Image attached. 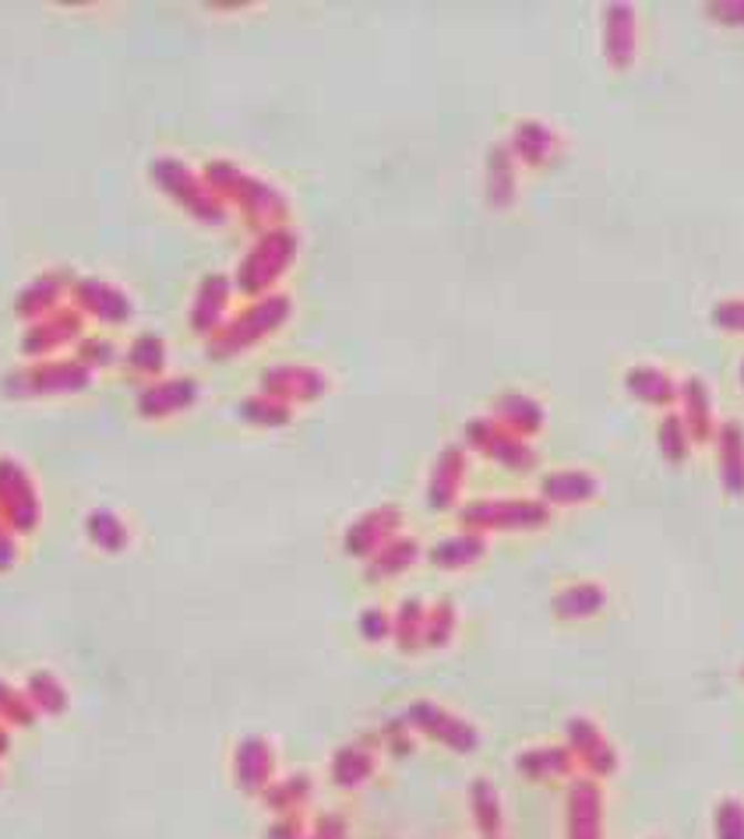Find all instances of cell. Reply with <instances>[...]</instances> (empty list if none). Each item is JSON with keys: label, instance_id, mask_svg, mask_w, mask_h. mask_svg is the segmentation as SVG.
I'll return each instance as SVG.
<instances>
[{"label": "cell", "instance_id": "obj_9", "mask_svg": "<svg viewBox=\"0 0 744 839\" xmlns=\"http://www.w3.org/2000/svg\"><path fill=\"white\" fill-rule=\"evenodd\" d=\"M74 308H79L85 318L103 321V325H127L131 314H135V303L121 290L117 282L100 279V276H82L71 286Z\"/></svg>", "mask_w": 744, "mask_h": 839}, {"label": "cell", "instance_id": "obj_40", "mask_svg": "<svg viewBox=\"0 0 744 839\" xmlns=\"http://www.w3.org/2000/svg\"><path fill=\"white\" fill-rule=\"evenodd\" d=\"M18 561V543H14V529L4 522V515H0V571H8L11 564Z\"/></svg>", "mask_w": 744, "mask_h": 839}, {"label": "cell", "instance_id": "obj_27", "mask_svg": "<svg viewBox=\"0 0 744 839\" xmlns=\"http://www.w3.org/2000/svg\"><path fill=\"white\" fill-rule=\"evenodd\" d=\"M469 811H473V822L476 829L484 832V839L490 836H502V797L494 790L487 779H473L469 787Z\"/></svg>", "mask_w": 744, "mask_h": 839}, {"label": "cell", "instance_id": "obj_10", "mask_svg": "<svg viewBox=\"0 0 744 839\" xmlns=\"http://www.w3.org/2000/svg\"><path fill=\"white\" fill-rule=\"evenodd\" d=\"M85 314L79 308H56L46 318L32 321L29 332L22 335V353L32 360H46L56 350L71 346V342H82L85 335Z\"/></svg>", "mask_w": 744, "mask_h": 839}, {"label": "cell", "instance_id": "obj_23", "mask_svg": "<svg viewBox=\"0 0 744 839\" xmlns=\"http://www.w3.org/2000/svg\"><path fill=\"white\" fill-rule=\"evenodd\" d=\"M416 558H420L416 540L395 537V540H389L385 547H381L374 558H368V576L374 582L378 579H395V576H403V571H410L416 564Z\"/></svg>", "mask_w": 744, "mask_h": 839}, {"label": "cell", "instance_id": "obj_14", "mask_svg": "<svg viewBox=\"0 0 744 839\" xmlns=\"http://www.w3.org/2000/svg\"><path fill=\"white\" fill-rule=\"evenodd\" d=\"M74 286V276L68 269H50V272H40L35 276L22 293H18L14 300V311L18 318H29V321H40L46 318L50 311L64 308V297L71 293Z\"/></svg>", "mask_w": 744, "mask_h": 839}, {"label": "cell", "instance_id": "obj_21", "mask_svg": "<svg viewBox=\"0 0 744 839\" xmlns=\"http://www.w3.org/2000/svg\"><path fill=\"white\" fill-rule=\"evenodd\" d=\"M85 532H89V543L95 550H103V555H124V550L131 547L127 522L110 508H95L85 522Z\"/></svg>", "mask_w": 744, "mask_h": 839}, {"label": "cell", "instance_id": "obj_35", "mask_svg": "<svg viewBox=\"0 0 744 839\" xmlns=\"http://www.w3.org/2000/svg\"><path fill=\"white\" fill-rule=\"evenodd\" d=\"M597 607H600V593L597 589H589V586L568 589V593L558 597V614L561 618H589Z\"/></svg>", "mask_w": 744, "mask_h": 839}, {"label": "cell", "instance_id": "obj_39", "mask_svg": "<svg viewBox=\"0 0 744 839\" xmlns=\"http://www.w3.org/2000/svg\"><path fill=\"white\" fill-rule=\"evenodd\" d=\"M265 839H308V829H303L300 815H279L269 832H265Z\"/></svg>", "mask_w": 744, "mask_h": 839}, {"label": "cell", "instance_id": "obj_41", "mask_svg": "<svg viewBox=\"0 0 744 839\" xmlns=\"http://www.w3.org/2000/svg\"><path fill=\"white\" fill-rule=\"evenodd\" d=\"M385 740H389V748H392L395 755H406V752H410V723H389V727H385Z\"/></svg>", "mask_w": 744, "mask_h": 839}, {"label": "cell", "instance_id": "obj_15", "mask_svg": "<svg viewBox=\"0 0 744 839\" xmlns=\"http://www.w3.org/2000/svg\"><path fill=\"white\" fill-rule=\"evenodd\" d=\"M226 303H230V279L219 276V272H208L198 290L195 300H190V329L202 332V335H213L223 325V314H226Z\"/></svg>", "mask_w": 744, "mask_h": 839}, {"label": "cell", "instance_id": "obj_43", "mask_svg": "<svg viewBox=\"0 0 744 839\" xmlns=\"http://www.w3.org/2000/svg\"><path fill=\"white\" fill-rule=\"evenodd\" d=\"M490 839H502V836H490Z\"/></svg>", "mask_w": 744, "mask_h": 839}, {"label": "cell", "instance_id": "obj_1", "mask_svg": "<svg viewBox=\"0 0 744 839\" xmlns=\"http://www.w3.org/2000/svg\"><path fill=\"white\" fill-rule=\"evenodd\" d=\"M148 177L156 184L166 198H174L190 219L219 226L226 222V208L223 201L213 195V187L205 184V177H198L184 159L177 156H156L148 163Z\"/></svg>", "mask_w": 744, "mask_h": 839}, {"label": "cell", "instance_id": "obj_25", "mask_svg": "<svg viewBox=\"0 0 744 839\" xmlns=\"http://www.w3.org/2000/svg\"><path fill=\"white\" fill-rule=\"evenodd\" d=\"M311 794H314L311 776L297 773V776H286V779H272V787L261 794V800H265V808L276 811V815H297L311 800Z\"/></svg>", "mask_w": 744, "mask_h": 839}, {"label": "cell", "instance_id": "obj_12", "mask_svg": "<svg viewBox=\"0 0 744 839\" xmlns=\"http://www.w3.org/2000/svg\"><path fill=\"white\" fill-rule=\"evenodd\" d=\"M234 779L240 794L261 797L276 779V752L265 737H244L234 752Z\"/></svg>", "mask_w": 744, "mask_h": 839}, {"label": "cell", "instance_id": "obj_7", "mask_svg": "<svg viewBox=\"0 0 744 839\" xmlns=\"http://www.w3.org/2000/svg\"><path fill=\"white\" fill-rule=\"evenodd\" d=\"M0 515L14 532H35L43 519L40 490H35L25 466H18L8 455H0Z\"/></svg>", "mask_w": 744, "mask_h": 839}, {"label": "cell", "instance_id": "obj_5", "mask_svg": "<svg viewBox=\"0 0 744 839\" xmlns=\"http://www.w3.org/2000/svg\"><path fill=\"white\" fill-rule=\"evenodd\" d=\"M463 526L469 532H526L547 522V508L526 498H480L463 508Z\"/></svg>", "mask_w": 744, "mask_h": 839}, {"label": "cell", "instance_id": "obj_31", "mask_svg": "<svg viewBox=\"0 0 744 839\" xmlns=\"http://www.w3.org/2000/svg\"><path fill=\"white\" fill-rule=\"evenodd\" d=\"M240 416L247 419V424H258V427H279V424L290 419V406H286L282 398L265 392V395H255V398H244Z\"/></svg>", "mask_w": 744, "mask_h": 839}, {"label": "cell", "instance_id": "obj_16", "mask_svg": "<svg viewBox=\"0 0 744 839\" xmlns=\"http://www.w3.org/2000/svg\"><path fill=\"white\" fill-rule=\"evenodd\" d=\"M568 839H600L603 836V797L600 790L582 779L568 790Z\"/></svg>", "mask_w": 744, "mask_h": 839}, {"label": "cell", "instance_id": "obj_18", "mask_svg": "<svg viewBox=\"0 0 744 839\" xmlns=\"http://www.w3.org/2000/svg\"><path fill=\"white\" fill-rule=\"evenodd\" d=\"M484 550H487V543H484L480 532L466 529V532H455V537H445L442 543H434L427 561L434 568H442V571H459V568H469V564L480 561Z\"/></svg>", "mask_w": 744, "mask_h": 839}, {"label": "cell", "instance_id": "obj_28", "mask_svg": "<svg viewBox=\"0 0 744 839\" xmlns=\"http://www.w3.org/2000/svg\"><path fill=\"white\" fill-rule=\"evenodd\" d=\"M424 624H427V607L420 603L416 597L403 600L392 618V635L399 642V650L403 653H413L424 645Z\"/></svg>", "mask_w": 744, "mask_h": 839}, {"label": "cell", "instance_id": "obj_34", "mask_svg": "<svg viewBox=\"0 0 744 839\" xmlns=\"http://www.w3.org/2000/svg\"><path fill=\"white\" fill-rule=\"evenodd\" d=\"M117 346L106 339V335H85L82 342H79V360L89 367V371H100V367H110V364H117Z\"/></svg>", "mask_w": 744, "mask_h": 839}, {"label": "cell", "instance_id": "obj_32", "mask_svg": "<svg viewBox=\"0 0 744 839\" xmlns=\"http://www.w3.org/2000/svg\"><path fill=\"white\" fill-rule=\"evenodd\" d=\"M35 716L40 713H35L29 695L11 688L8 681H0V723H8V727H32Z\"/></svg>", "mask_w": 744, "mask_h": 839}, {"label": "cell", "instance_id": "obj_19", "mask_svg": "<svg viewBox=\"0 0 744 839\" xmlns=\"http://www.w3.org/2000/svg\"><path fill=\"white\" fill-rule=\"evenodd\" d=\"M374 769H378V755L371 745H347L332 758V784L342 790H356L374 776Z\"/></svg>", "mask_w": 744, "mask_h": 839}, {"label": "cell", "instance_id": "obj_20", "mask_svg": "<svg viewBox=\"0 0 744 839\" xmlns=\"http://www.w3.org/2000/svg\"><path fill=\"white\" fill-rule=\"evenodd\" d=\"M469 442L480 448L484 455H490V459H498V463H505V466H529V452H526V445L519 442V437H512V434H505L502 427H494V424H473L469 427Z\"/></svg>", "mask_w": 744, "mask_h": 839}, {"label": "cell", "instance_id": "obj_24", "mask_svg": "<svg viewBox=\"0 0 744 839\" xmlns=\"http://www.w3.org/2000/svg\"><path fill=\"white\" fill-rule=\"evenodd\" d=\"M166 360H169L166 342H163L156 332H142L138 339H131V346H127V353H124V364H127L131 374L156 377V381H159V374L166 371Z\"/></svg>", "mask_w": 744, "mask_h": 839}, {"label": "cell", "instance_id": "obj_22", "mask_svg": "<svg viewBox=\"0 0 744 839\" xmlns=\"http://www.w3.org/2000/svg\"><path fill=\"white\" fill-rule=\"evenodd\" d=\"M265 389L276 398H314L326 389V377L311 367H276L265 374Z\"/></svg>", "mask_w": 744, "mask_h": 839}, {"label": "cell", "instance_id": "obj_13", "mask_svg": "<svg viewBox=\"0 0 744 839\" xmlns=\"http://www.w3.org/2000/svg\"><path fill=\"white\" fill-rule=\"evenodd\" d=\"M399 526H403V511L395 505H381L347 529V550L353 558H374L381 547L399 537Z\"/></svg>", "mask_w": 744, "mask_h": 839}, {"label": "cell", "instance_id": "obj_26", "mask_svg": "<svg viewBox=\"0 0 744 839\" xmlns=\"http://www.w3.org/2000/svg\"><path fill=\"white\" fill-rule=\"evenodd\" d=\"M25 695L35 705V713H46V716H61V713H68V705H71L64 681L56 677L53 671H35L25 684Z\"/></svg>", "mask_w": 744, "mask_h": 839}, {"label": "cell", "instance_id": "obj_36", "mask_svg": "<svg viewBox=\"0 0 744 839\" xmlns=\"http://www.w3.org/2000/svg\"><path fill=\"white\" fill-rule=\"evenodd\" d=\"M360 632H364L368 642H385L392 635V618L381 607H368L360 614Z\"/></svg>", "mask_w": 744, "mask_h": 839}, {"label": "cell", "instance_id": "obj_6", "mask_svg": "<svg viewBox=\"0 0 744 839\" xmlns=\"http://www.w3.org/2000/svg\"><path fill=\"white\" fill-rule=\"evenodd\" d=\"M297 255V237L290 230H272L265 234L255 247L251 255H247L240 261L237 269V286L244 293H261L269 290V286L290 269V261Z\"/></svg>", "mask_w": 744, "mask_h": 839}, {"label": "cell", "instance_id": "obj_29", "mask_svg": "<svg viewBox=\"0 0 744 839\" xmlns=\"http://www.w3.org/2000/svg\"><path fill=\"white\" fill-rule=\"evenodd\" d=\"M571 769V755L561 748H537V752H523L519 755V773L529 779H550V776H565Z\"/></svg>", "mask_w": 744, "mask_h": 839}, {"label": "cell", "instance_id": "obj_38", "mask_svg": "<svg viewBox=\"0 0 744 839\" xmlns=\"http://www.w3.org/2000/svg\"><path fill=\"white\" fill-rule=\"evenodd\" d=\"M347 832H350V826H347V818L342 815H321L318 822L311 826L308 839H347Z\"/></svg>", "mask_w": 744, "mask_h": 839}, {"label": "cell", "instance_id": "obj_2", "mask_svg": "<svg viewBox=\"0 0 744 839\" xmlns=\"http://www.w3.org/2000/svg\"><path fill=\"white\" fill-rule=\"evenodd\" d=\"M95 371H89L79 356L71 360H35L4 377V395L11 398H56L79 395L92 385Z\"/></svg>", "mask_w": 744, "mask_h": 839}, {"label": "cell", "instance_id": "obj_17", "mask_svg": "<svg viewBox=\"0 0 744 839\" xmlns=\"http://www.w3.org/2000/svg\"><path fill=\"white\" fill-rule=\"evenodd\" d=\"M466 480V455L463 448H445L437 455L434 473H431V487H427V501L434 511H448L455 501H459V490Z\"/></svg>", "mask_w": 744, "mask_h": 839}, {"label": "cell", "instance_id": "obj_3", "mask_svg": "<svg viewBox=\"0 0 744 839\" xmlns=\"http://www.w3.org/2000/svg\"><path fill=\"white\" fill-rule=\"evenodd\" d=\"M286 314H290V300L286 297H265L258 303H251L247 311H240L234 321L219 325L213 335H208V356L226 360V356H237L244 350L258 346V342L276 332Z\"/></svg>", "mask_w": 744, "mask_h": 839}, {"label": "cell", "instance_id": "obj_8", "mask_svg": "<svg viewBox=\"0 0 744 839\" xmlns=\"http://www.w3.org/2000/svg\"><path fill=\"white\" fill-rule=\"evenodd\" d=\"M406 723H410V731H420L424 737H431V740H437V745H445L459 755L480 745V734H476L473 723H466L463 716H455L434 702H413L406 713Z\"/></svg>", "mask_w": 744, "mask_h": 839}, {"label": "cell", "instance_id": "obj_42", "mask_svg": "<svg viewBox=\"0 0 744 839\" xmlns=\"http://www.w3.org/2000/svg\"><path fill=\"white\" fill-rule=\"evenodd\" d=\"M8 748H11V734H8V727L0 723V758L8 755Z\"/></svg>", "mask_w": 744, "mask_h": 839}, {"label": "cell", "instance_id": "obj_11", "mask_svg": "<svg viewBox=\"0 0 744 839\" xmlns=\"http://www.w3.org/2000/svg\"><path fill=\"white\" fill-rule=\"evenodd\" d=\"M195 403H198V381L159 377V381H148V385L138 392L135 410L142 419H169V416L190 410Z\"/></svg>", "mask_w": 744, "mask_h": 839}, {"label": "cell", "instance_id": "obj_4", "mask_svg": "<svg viewBox=\"0 0 744 839\" xmlns=\"http://www.w3.org/2000/svg\"><path fill=\"white\" fill-rule=\"evenodd\" d=\"M205 184L213 187V195L223 201V198H230V201H237L240 208H244V216H247V222H272L276 216H282V198H279V190H272L269 184H261V180H255V177H247V174H240V169L234 166V163H226V159H213L205 166Z\"/></svg>", "mask_w": 744, "mask_h": 839}, {"label": "cell", "instance_id": "obj_37", "mask_svg": "<svg viewBox=\"0 0 744 839\" xmlns=\"http://www.w3.org/2000/svg\"><path fill=\"white\" fill-rule=\"evenodd\" d=\"M716 839H744V811L734 800L716 811Z\"/></svg>", "mask_w": 744, "mask_h": 839}, {"label": "cell", "instance_id": "obj_30", "mask_svg": "<svg viewBox=\"0 0 744 839\" xmlns=\"http://www.w3.org/2000/svg\"><path fill=\"white\" fill-rule=\"evenodd\" d=\"M589 494H593V484H589L582 473H555L544 480V498L555 505H576V501H586Z\"/></svg>", "mask_w": 744, "mask_h": 839}, {"label": "cell", "instance_id": "obj_33", "mask_svg": "<svg viewBox=\"0 0 744 839\" xmlns=\"http://www.w3.org/2000/svg\"><path fill=\"white\" fill-rule=\"evenodd\" d=\"M455 635V607L448 600L434 603L427 610V624H424V645H431V650H445V645L452 642Z\"/></svg>", "mask_w": 744, "mask_h": 839}]
</instances>
